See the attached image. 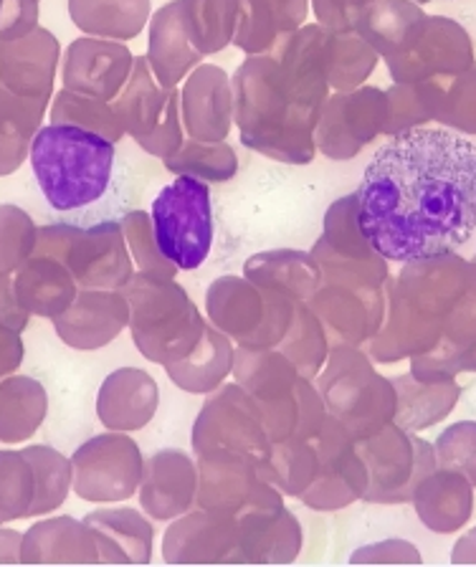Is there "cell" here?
Returning a JSON list of instances; mask_svg holds the SVG:
<instances>
[{"label":"cell","mask_w":476,"mask_h":567,"mask_svg":"<svg viewBox=\"0 0 476 567\" xmlns=\"http://www.w3.org/2000/svg\"><path fill=\"white\" fill-rule=\"evenodd\" d=\"M355 218L387 261L454 254L476 230V145L452 130L395 132L365 167Z\"/></svg>","instance_id":"cell-1"},{"label":"cell","mask_w":476,"mask_h":567,"mask_svg":"<svg viewBox=\"0 0 476 567\" xmlns=\"http://www.w3.org/2000/svg\"><path fill=\"white\" fill-rule=\"evenodd\" d=\"M31 167L49 208L72 226L117 224L130 200V181L117 147L76 124H46L31 142Z\"/></svg>","instance_id":"cell-2"},{"label":"cell","mask_w":476,"mask_h":567,"mask_svg":"<svg viewBox=\"0 0 476 567\" xmlns=\"http://www.w3.org/2000/svg\"><path fill=\"white\" fill-rule=\"evenodd\" d=\"M234 89L236 122L246 145L271 157L310 163L312 130L320 114L304 110L287 94L275 56H251L236 71Z\"/></svg>","instance_id":"cell-3"},{"label":"cell","mask_w":476,"mask_h":567,"mask_svg":"<svg viewBox=\"0 0 476 567\" xmlns=\"http://www.w3.org/2000/svg\"><path fill=\"white\" fill-rule=\"evenodd\" d=\"M153 234L157 251L175 269L193 271L214 246L210 188L196 175H180L153 200Z\"/></svg>","instance_id":"cell-4"},{"label":"cell","mask_w":476,"mask_h":567,"mask_svg":"<svg viewBox=\"0 0 476 567\" xmlns=\"http://www.w3.org/2000/svg\"><path fill=\"white\" fill-rule=\"evenodd\" d=\"M33 254L61 261L72 271L79 287L86 289L122 287L132 274L117 224L90 228L72 224L43 226L39 228Z\"/></svg>","instance_id":"cell-5"},{"label":"cell","mask_w":476,"mask_h":567,"mask_svg":"<svg viewBox=\"0 0 476 567\" xmlns=\"http://www.w3.org/2000/svg\"><path fill=\"white\" fill-rule=\"evenodd\" d=\"M399 84L428 82L431 76H452L472 69V43L462 25L448 18H426L413 25L403 47L385 56Z\"/></svg>","instance_id":"cell-6"},{"label":"cell","mask_w":476,"mask_h":567,"mask_svg":"<svg viewBox=\"0 0 476 567\" xmlns=\"http://www.w3.org/2000/svg\"><path fill=\"white\" fill-rule=\"evenodd\" d=\"M74 489L90 502L130 496L139 476V454L130 439L100 436L86 441L72 461Z\"/></svg>","instance_id":"cell-7"},{"label":"cell","mask_w":476,"mask_h":567,"mask_svg":"<svg viewBox=\"0 0 476 567\" xmlns=\"http://www.w3.org/2000/svg\"><path fill=\"white\" fill-rule=\"evenodd\" d=\"M387 96L381 89L340 92L320 112V147L330 157H350L385 130Z\"/></svg>","instance_id":"cell-8"},{"label":"cell","mask_w":476,"mask_h":567,"mask_svg":"<svg viewBox=\"0 0 476 567\" xmlns=\"http://www.w3.org/2000/svg\"><path fill=\"white\" fill-rule=\"evenodd\" d=\"M132 64L135 59L130 49L117 41L76 39L66 49L61 76H64V89L110 102L127 84Z\"/></svg>","instance_id":"cell-9"},{"label":"cell","mask_w":476,"mask_h":567,"mask_svg":"<svg viewBox=\"0 0 476 567\" xmlns=\"http://www.w3.org/2000/svg\"><path fill=\"white\" fill-rule=\"evenodd\" d=\"M59 53L56 35L39 25L21 39L0 41V86L49 102L54 94Z\"/></svg>","instance_id":"cell-10"},{"label":"cell","mask_w":476,"mask_h":567,"mask_svg":"<svg viewBox=\"0 0 476 567\" xmlns=\"http://www.w3.org/2000/svg\"><path fill=\"white\" fill-rule=\"evenodd\" d=\"M234 94L224 69L198 66L183 89V114L188 132L200 142H218L231 130Z\"/></svg>","instance_id":"cell-11"},{"label":"cell","mask_w":476,"mask_h":567,"mask_svg":"<svg viewBox=\"0 0 476 567\" xmlns=\"http://www.w3.org/2000/svg\"><path fill=\"white\" fill-rule=\"evenodd\" d=\"M127 307L122 297L110 291H82L66 312L54 317L61 340L74 350H100L125 324Z\"/></svg>","instance_id":"cell-12"},{"label":"cell","mask_w":476,"mask_h":567,"mask_svg":"<svg viewBox=\"0 0 476 567\" xmlns=\"http://www.w3.org/2000/svg\"><path fill=\"white\" fill-rule=\"evenodd\" d=\"M15 297L29 315L59 317L76 299V279L64 264L51 256L33 254L13 281Z\"/></svg>","instance_id":"cell-13"},{"label":"cell","mask_w":476,"mask_h":567,"mask_svg":"<svg viewBox=\"0 0 476 567\" xmlns=\"http://www.w3.org/2000/svg\"><path fill=\"white\" fill-rule=\"evenodd\" d=\"M203 53L193 47L188 29L183 23L180 0L163 6L153 18L149 29V66H153L157 82L165 89H173L180 79L188 74L190 66H196Z\"/></svg>","instance_id":"cell-14"},{"label":"cell","mask_w":476,"mask_h":567,"mask_svg":"<svg viewBox=\"0 0 476 567\" xmlns=\"http://www.w3.org/2000/svg\"><path fill=\"white\" fill-rule=\"evenodd\" d=\"M23 563H100L90 527L72 517L39 522L23 535Z\"/></svg>","instance_id":"cell-15"},{"label":"cell","mask_w":476,"mask_h":567,"mask_svg":"<svg viewBox=\"0 0 476 567\" xmlns=\"http://www.w3.org/2000/svg\"><path fill=\"white\" fill-rule=\"evenodd\" d=\"M167 96H170V89L157 82L155 71L145 56H137L135 64H132L125 92L112 106L125 132H130L137 142H143L153 135L157 122H161Z\"/></svg>","instance_id":"cell-16"},{"label":"cell","mask_w":476,"mask_h":567,"mask_svg":"<svg viewBox=\"0 0 476 567\" xmlns=\"http://www.w3.org/2000/svg\"><path fill=\"white\" fill-rule=\"evenodd\" d=\"M46 104L0 86V175L15 173L31 155V142L37 137Z\"/></svg>","instance_id":"cell-17"},{"label":"cell","mask_w":476,"mask_h":567,"mask_svg":"<svg viewBox=\"0 0 476 567\" xmlns=\"http://www.w3.org/2000/svg\"><path fill=\"white\" fill-rule=\"evenodd\" d=\"M46 390L31 378H8L0 383V441L31 439L46 419Z\"/></svg>","instance_id":"cell-18"},{"label":"cell","mask_w":476,"mask_h":567,"mask_svg":"<svg viewBox=\"0 0 476 567\" xmlns=\"http://www.w3.org/2000/svg\"><path fill=\"white\" fill-rule=\"evenodd\" d=\"M72 21L84 33L135 39L149 13V0H69Z\"/></svg>","instance_id":"cell-19"},{"label":"cell","mask_w":476,"mask_h":567,"mask_svg":"<svg viewBox=\"0 0 476 567\" xmlns=\"http://www.w3.org/2000/svg\"><path fill=\"white\" fill-rule=\"evenodd\" d=\"M423 18V11L411 0H373L358 16L355 31L373 47L381 56H393L405 39H408L413 25Z\"/></svg>","instance_id":"cell-20"},{"label":"cell","mask_w":476,"mask_h":567,"mask_svg":"<svg viewBox=\"0 0 476 567\" xmlns=\"http://www.w3.org/2000/svg\"><path fill=\"white\" fill-rule=\"evenodd\" d=\"M180 13L193 47L203 56L234 41L238 0H180Z\"/></svg>","instance_id":"cell-21"},{"label":"cell","mask_w":476,"mask_h":567,"mask_svg":"<svg viewBox=\"0 0 476 567\" xmlns=\"http://www.w3.org/2000/svg\"><path fill=\"white\" fill-rule=\"evenodd\" d=\"M418 86L431 117L444 120L466 132H476V69L469 74L458 71L452 82L441 76V82H423Z\"/></svg>","instance_id":"cell-22"},{"label":"cell","mask_w":476,"mask_h":567,"mask_svg":"<svg viewBox=\"0 0 476 567\" xmlns=\"http://www.w3.org/2000/svg\"><path fill=\"white\" fill-rule=\"evenodd\" d=\"M21 454L29 458L33 476H37V496H33L29 517L61 507L69 494V486H72V464L49 446H29Z\"/></svg>","instance_id":"cell-23"},{"label":"cell","mask_w":476,"mask_h":567,"mask_svg":"<svg viewBox=\"0 0 476 567\" xmlns=\"http://www.w3.org/2000/svg\"><path fill=\"white\" fill-rule=\"evenodd\" d=\"M51 122L54 124H76V127L100 132L112 142H117L125 135V127L104 100H96V96L76 94L72 89H61L56 94L54 104H51Z\"/></svg>","instance_id":"cell-24"},{"label":"cell","mask_w":476,"mask_h":567,"mask_svg":"<svg viewBox=\"0 0 476 567\" xmlns=\"http://www.w3.org/2000/svg\"><path fill=\"white\" fill-rule=\"evenodd\" d=\"M377 61V51L358 31H330V86L350 92L365 82Z\"/></svg>","instance_id":"cell-25"},{"label":"cell","mask_w":476,"mask_h":567,"mask_svg":"<svg viewBox=\"0 0 476 567\" xmlns=\"http://www.w3.org/2000/svg\"><path fill=\"white\" fill-rule=\"evenodd\" d=\"M289 33L281 23V16L271 0H238L236 18V47H241L251 56L267 53L277 47L281 35Z\"/></svg>","instance_id":"cell-26"},{"label":"cell","mask_w":476,"mask_h":567,"mask_svg":"<svg viewBox=\"0 0 476 567\" xmlns=\"http://www.w3.org/2000/svg\"><path fill=\"white\" fill-rule=\"evenodd\" d=\"M37 476L21 451H0V522L29 517Z\"/></svg>","instance_id":"cell-27"},{"label":"cell","mask_w":476,"mask_h":567,"mask_svg":"<svg viewBox=\"0 0 476 567\" xmlns=\"http://www.w3.org/2000/svg\"><path fill=\"white\" fill-rule=\"evenodd\" d=\"M39 228L15 206H0V274H11L37 251Z\"/></svg>","instance_id":"cell-28"},{"label":"cell","mask_w":476,"mask_h":567,"mask_svg":"<svg viewBox=\"0 0 476 567\" xmlns=\"http://www.w3.org/2000/svg\"><path fill=\"white\" fill-rule=\"evenodd\" d=\"M167 171L183 173V175H196V177H210V181H226L236 171V157L234 150L216 142H188V147H183L175 155L165 157Z\"/></svg>","instance_id":"cell-29"},{"label":"cell","mask_w":476,"mask_h":567,"mask_svg":"<svg viewBox=\"0 0 476 567\" xmlns=\"http://www.w3.org/2000/svg\"><path fill=\"white\" fill-rule=\"evenodd\" d=\"M178 104H180V96H178V92H175V89H170V96H167V104H165V112H163L161 122H157L153 135L139 142V145L147 150V153L170 157L173 153H178V150H180L183 142H180Z\"/></svg>","instance_id":"cell-30"},{"label":"cell","mask_w":476,"mask_h":567,"mask_svg":"<svg viewBox=\"0 0 476 567\" xmlns=\"http://www.w3.org/2000/svg\"><path fill=\"white\" fill-rule=\"evenodd\" d=\"M39 25V0H0V41H13Z\"/></svg>","instance_id":"cell-31"},{"label":"cell","mask_w":476,"mask_h":567,"mask_svg":"<svg viewBox=\"0 0 476 567\" xmlns=\"http://www.w3.org/2000/svg\"><path fill=\"white\" fill-rule=\"evenodd\" d=\"M320 25L338 33L355 31L358 16L363 13V8L373 3V0H312Z\"/></svg>","instance_id":"cell-32"},{"label":"cell","mask_w":476,"mask_h":567,"mask_svg":"<svg viewBox=\"0 0 476 567\" xmlns=\"http://www.w3.org/2000/svg\"><path fill=\"white\" fill-rule=\"evenodd\" d=\"M29 312L21 307L19 297H15L13 281L8 279V274H0V324L11 327L15 332H23L29 324Z\"/></svg>","instance_id":"cell-33"},{"label":"cell","mask_w":476,"mask_h":567,"mask_svg":"<svg viewBox=\"0 0 476 567\" xmlns=\"http://www.w3.org/2000/svg\"><path fill=\"white\" fill-rule=\"evenodd\" d=\"M23 360V342L21 332L11 330V327L0 324V378L13 372Z\"/></svg>","instance_id":"cell-34"},{"label":"cell","mask_w":476,"mask_h":567,"mask_svg":"<svg viewBox=\"0 0 476 567\" xmlns=\"http://www.w3.org/2000/svg\"><path fill=\"white\" fill-rule=\"evenodd\" d=\"M275 8L281 16V23H284L287 31H294L304 23L307 18V0H271Z\"/></svg>","instance_id":"cell-35"},{"label":"cell","mask_w":476,"mask_h":567,"mask_svg":"<svg viewBox=\"0 0 476 567\" xmlns=\"http://www.w3.org/2000/svg\"><path fill=\"white\" fill-rule=\"evenodd\" d=\"M23 563V535L13 529H0V565Z\"/></svg>","instance_id":"cell-36"},{"label":"cell","mask_w":476,"mask_h":567,"mask_svg":"<svg viewBox=\"0 0 476 567\" xmlns=\"http://www.w3.org/2000/svg\"><path fill=\"white\" fill-rule=\"evenodd\" d=\"M418 3H428V0H418Z\"/></svg>","instance_id":"cell-37"}]
</instances>
